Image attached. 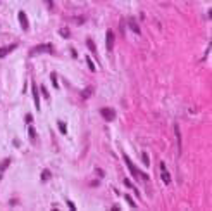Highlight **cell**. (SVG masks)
<instances>
[{
	"label": "cell",
	"mask_w": 212,
	"mask_h": 211,
	"mask_svg": "<svg viewBox=\"0 0 212 211\" xmlns=\"http://www.w3.org/2000/svg\"><path fill=\"white\" fill-rule=\"evenodd\" d=\"M100 114H102V118L105 121H114L116 120V109H112V107H102L100 109Z\"/></svg>",
	"instance_id": "3"
},
{
	"label": "cell",
	"mask_w": 212,
	"mask_h": 211,
	"mask_svg": "<svg viewBox=\"0 0 212 211\" xmlns=\"http://www.w3.org/2000/svg\"><path fill=\"white\" fill-rule=\"evenodd\" d=\"M160 171H162V182L166 183V185H169V183H171V173H169V171H167V170H166V163H160Z\"/></svg>",
	"instance_id": "8"
},
{
	"label": "cell",
	"mask_w": 212,
	"mask_h": 211,
	"mask_svg": "<svg viewBox=\"0 0 212 211\" xmlns=\"http://www.w3.org/2000/svg\"><path fill=\"white\" fill-rule=\"evenodd\" d=\"M38 54H54V45L52 43H38L29 50V56H38Z\"/></svg>",
	"instance_id": "2"
},
{
	"label": "cell",
	"mask_w": 212,
	"mask_h": 211,
	"mask_svg": "<svg viewBox=\"0 0 212 211\" xmlns=\"http://www.w3.org/2000/svg\"><path fill=\"white\" fill-rule=\"evenodd\" d=\"M40 92H41V95H43L45 99L50 97V93H48V90H47V87H45V85H40Z\"/></svg>",
	"instance_id": "19"
},
{
	"label": "cell",
	"mask_w": 212,
	"mask_h": 211,
	"mask_svg": "<svg viewBox=\"0 0 212 211\" xmlns=\"http://www.w3.org/2000/svg\"><path fill=\"white\" fill-rule=\"evenodd\" d=\"M71 56H73V57H74V59H76V57H78V52H76L74 49H71Z\"/></svg>",
	"instance_id": "27"
},
{
	"label": "cell",
	"mask_w": 212,
	"mask_h": 211,
	"mask_svg": "<svg viewBox=\"0 0 212 211\" xmlns=\"http://www.w3.org/2000/svg\"><path fill=\"white\" fill-rule=\"evenodd\" d=\"M130 28L136 33V35H140V28H138V24H136V21L135 19H130Z\"/></svg>",
	"instance_id": "14"
},
{
	"label": "cell",
	"mask_w": 212,
	"mask_h": 211,
	"mask_svg": "<svg viewBox=\"0 0 212 211\" xmlns=\"http://www.w3.org/2000/svg\"><path fill=\"white\" fill-rule=\"evenodd\" d=\"M124 185H126V187H128V189H133V192H135V194H136V196H140V190H138L136 187H135V185H133V183L130 182V178H124Z\"/></svg>",
	"instance_id": "11"
},
{
	"label": "cell",
	"mask_w": 212,
	"mask_h": 211,
	"mask_svg": "<svg viewBox=\"0 0 212 211\" xmlns=\"http://www.w3.org/2000/svg\"><path fill=\"white\" fill-rule=\"evenodd\" d=\"M95 171H97V173H98V176H100V178H103V171H102V170H100V168H97Z\"/></svg>",
	"instance_id": "26"
},
{
	"label": "cell",
	"mask_w": 212,
	"mask_h": 211,
	"mask_svg": "<svg viewBox=\"0 0 212 211\" xmlns=\"http://www.w3.org/2000/svg\"><path fill=\"white\" fill-rule=\"evenodd\" d=\"M50 81H52V85H54L55 90H59V81H57V73H55V71L50 73Z\"/></svg>",
	"instance_id": "10"
},
{
	"label": "cell",
	"mask_w": 212,
	"mask_h": 211,
	"mask_svg": "<svg viewBox=\"0 0 212 211\" xmlns=\"http://www.w3.org/2000/svg\"><path fill=\"white\" fill-rule=\"evenodd\" d=\"M17 19H19L21 28L24 29V31H28V29H29V21H28V16H26L24 11H19V12H17Z\"/></svg>",
	"instance_id": "6"
},
{
	"label": "cell",
	"mask_w": 212,
	"mask_h": 211,
	"mask_svg": "<svg viewBox=\"0 0 212 211\" xmlns=\"http://www.w3.org/2000/svg\"><path fill=\"white\" fill-rule=\"evenodd\" d=\"M142 159H143L145 166H148V164H150V159H148V154H147V152H143V154H142Z\"/></svg>",
	"instance_id": "23"
},
{
	"label": "cell",
	"mask_w": 212,
	"mask_h": 211,
	"mask_svg": "<svg viewBox=\"0 0 212 211\" xmlns=\"http://www.w3.org/2000/svg\"><path fill=\"white\" fill-rule=\"evenodd\" d=\"M86 45H88V49L91 50V54H97V45L91 38H86Z\"/></svg>",
	"instance_id": "12"
},
{
	"label": "cell",
	"mask_w": 212,
	"mask_h": 211,
	"mask_svg": "<svg viewBox=\"0 0 212 211\" xmlns=\"http://www.w3.org/2000/svg\"><path fill=\"white\" fill-rule=\"evenodd\" d=\"M31 92H33V100L36 111H40V87H36L34 81H31Z\"/></svg>",
	"instance_id": "5"
},
{
	"label": "cell",
	"mask_w": 212,
	"mask_h": 211,
	"mask_svg": "<svg viewBox=\"0 0 212 211\" xmlns=\"http://www.w3.org/2000/svg\"><path fill=\"white\" fill-rule=\"evenodd\" d=\"M90 95H91V88H85V90L81 92V97L83 99H88Z\"/></svg>",
	"instance_id": "22"
},
{
	"label": "cell",
	"mask_w": 212,
	"mask_h": 211,
	"mask_svg": "<svg viewBox=\"0 0 212 211\" xmlns=\"http://www.w3.org/2000/svg\"><path fill=\"white\" fill-rule=\"evenodd\" d=\"M50 176H52V173H50L48 170H43V171H41V182H47Z\"/></svg>",
	"instance_id": "17"
},
{
	"label": "cell",
	"mask_w": 212,
	"mask_h": 211,
	"mask_svg": "<svg viewBox=\"0 0 212 211\" xmlns=\"http://www.w3.org/2000/svg\"><path fill=\"white\" fill-rule=\"evenodd\" d=\"M28 133H29V139H31V140H34V139H36V130H34L33 127H29Z\"/></svg>",
	"instance_id": "21"
},
{
	"label": "cell",
	"mask_w": 212,
	"mask_h": 211,
	"mask_svg": "<svg viewBox=\"0 0 212 211\" xmlns=\"http://www.w3.org/2000/svg\"><path fill=\"white\" fill-rule=\"evenodd\" d=\"M24 121H26L28 125H29V123L33 121V116H31V114H26V118H24Z\"/></svg>",
	"instance_id": "25"
},
{
	"label": "cell",
	"mask_w": 212,
	"mask_h": 211,
	"mask_svg": "<svg viewBox=\"0 0 212 211\" xmlns=\"http://www.w3.org/2000/svg\"><path fill=\"white\" fill-rule=\"evenodd\" d=\"M86 64H88V68H90V71H91V73L97 69L95 64H93V61H91V57H90V56H86Z\"/></svg>",
	"instance_id": "18"
},
{
	"label": "cell",
	"mask_w": 212,
	"mask_h": 211,
	"mask_svg": "<svg viewBox=\"0 0 212 211\" xmlns=\"http://www.w3.org/2000/svg\"><path fill=\"white\" fill-rule=\"evenodd\" d=\"M57 127H59V130H61V133L62 135H66L67 133V125H66V123H64V121H57Z\"/></svg>",
	"instance_id": "13"
},
{
	"label": "cell",
	"mask_w": 212,
	"mask_h": 211,
	"mask_svg": "<svg viewBox=\"0 0 212 211\" xmlns=\"http://www.w3.org/2000/svg\"><path fill=\"white\" fill-rule=\"evenodd\" d=\"M174 133H176V139H178V152L181 154V145H183V144H181V132H179V125H178V123L174 125Z\"/></svg>",
	"instance_id": "9"
},
{
	"label": "cell",
	"mask_w": 212,
	"mask_h": 211,
	"mask_svg": "<svg viewBox=\"0 0 212 211\" xmlns=\"http://www.w3.org/2000/svg\"><path fill=\"white\" fill-rule=\"evenodd\" d=\"M17 47H19V43H10V45H7V47H0V59L9 56V54H10L12 50H16Z\"/></svg>",
	"instance_id": "7"
},
{
	"label": "cell",
	"mask_w": 212,
	"mask_h": 211,
	"mask_svg": "<svg viewBox=\"0 0 212 211\" xmlns=\"http://www.w3.org/2000/svg\"><path fill=\"white\" fill-rule=\"evenodd\" d=\"M9 164H10V159L7 157V159H4V161L0 163V173H4V170L9 168Z\"/></svg>",
	"instance_id": "15"
},
{
	"label": "cell",
	"mask_w": 212,
	"mask_h": 211,
	"mask_svg": "<svg viewBox=\"0 0 212 211\" xmlns=\"http://www.w3.org/2000/svg\"><path fill=\"white\" fill-rule=\"evenodd\" d=\"M66 203H67V208H69V209H73V211H76V204H74V203H73V201H69V199H67V201H66Z\"/></svg>",
	"instance_id": "24"
},
{
	"label": "cell",
	"mask_w": 212,
	"mask_h": 211,
	"mask_svg": "<svg viewBox=\"0 0 212 211\" xmlns=\"http://www.w3.org/2000/svg\"><path fill=\"white\" fill-rule=\"evenodd\" d=\"M114 42H116L114 31H112V29H107V33H105V47H107L109 52H112V49H114Z\"/></svg>",
	"instance_id": "4"
},
{
	"label": "cell",
	"mask_w": 212,
	"mask_h": 211,
	"mask_svg": "<svg viewBox=\"0 0 212 211\" xmlns=\"http://www.w3.org/2000/svg\"><path fill=\"white\" fill-rule=\"evenodd\" d=\"M123 159H124V163H126V166H128V170L131 171V175L135 176V178H143V180H148V175H145V173H142L140 170L133 164V161L130 159V156L128 154H123Z\"/></svg>",
	"instance_id": "1"
},
{
	"label": "cell",
	"mask_w": 212,
	"mask_h": 211,
	"mask_svg": "<svg viewBox=\"0 0 212 211\" xmlns=\"http://www.w3.org/2000/svg\"><path fill=\"white\" fill-rule=\"evenodd\" d=\"M2 176H4V173H0V180H2Z\"/></svg>",
	"instance_id": "28"
},
{
	"label": "cell",
	"mask_w": 212,
	"mask_h": 211,
	"mask_svg": "<svg viewBox=\"0 0 212 211\" xmlns=\"http://www.w3.org/2000/svg\"><path fill=\"white\" fill-rule=\"evenodd\" d=\"M124 199H126V201L130 203V206H131V208H136V203L133 201V197H131L130 194H126V196H124Z\"/></svg>",
	"instance_id": "20"
},
{
	"label": "cell",
	"mask_w": 212,
	"mask_h": 211,
	"mask_svg": "<svg viewBox=\"0 0 212 211\" xmlns=\"http://www.w3.org/2000/svg\"><path fill=\"white\" fill-rule=\"evenodd\" d=\"M59 35L64 36V38H71V31H69V28H61L59 29Z\"/></svg>",
	"instance_id": "16"
}]
</instances>
